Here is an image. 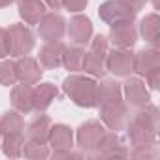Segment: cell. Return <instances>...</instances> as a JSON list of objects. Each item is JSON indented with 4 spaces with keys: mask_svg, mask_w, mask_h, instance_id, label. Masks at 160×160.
Returning <instances> with one entry per match:
<instances>
[{
    "mask_svg": "<svg viewBox=\"0 0 160 160\" xmlns=\"http://www.w3.org/2000/svg\"><path fill=\"white\" fill-rule=\"evenodd\" d=\"M12 102H13V106L19 111L28 113L32 109V89H30V85L21 83V85L13 87V91H12Z\"/></svg>",
    "mask_w": 160,
    "mask_h": 160,
    "instance_id": "16",
    "label": "cell"
},
{
    "mask_svg": "<svg viewBox=\"0 0 160 160\" xmlns=\"http://www.w3.org/2000/svg\"><path fill=\"white\" fill-rule=\"evenodd\" d=\"M102 119L108 122L109 128L119 130V128L122 126V122H124V119H126V108H124V104L121 102V98L104 104V108H102Z\"/></svg>",
    "mask_w": 160,
    "mask_h": 160,
    "instance_id": "9",
    "label": "cell"
},
{
    "mask_svg": "<svg viewBox=\"0 0 160 160\" xmlns=\"http://www.w3.org/2000/svg\"><path fill=\"white\" fill-rule=\"evenodd\" d=\"M158 17L152 13V15H149V17H145L143 21H141V34H143V38L147 40V42H151V43H158Z\"/></svg>",
    "mask_w": 160,
    "mask_h": 160,
    "instance_id": "23",
    "label": "cell"
},
{
    "mask_svg": "<svg viewBox=\"0 0 160 160\" xmlns=\"http://www.w3.org/2000/svg\"><path fill=\"white\" fill-rule=\"evenodd\" d=\"M19 13L28 25H38L45 15V6L42 0H19Z\"/></svg>",
    "mask_w": 160,
    "mask_h": 160,
    "instance_id": "14",
    "label": "cell"
},
{
    "mask_svg": "<svg viewBox=\"0 0 160 160\" xmlns=\"http://www.w3.org/2000/svg\"><path fill=\"white\" fill-rule=\"evenodd\" d=\"M47 139L57 149H68V147H72V130L64 124H57L49 130Z\"/></svg>",
    "mask_w": 160,
    "mask_h": 160,
    "instance_id": "18",
    "label": "cell"
},
{
    "mask_svg": "<svg viewBox=\"0 0 160 160\" xmlns=\"http://www.w3.org/2000/svg\"><path fill=\"white\" fill-rule=\"evenodd\" d=\"M15 75H17V81L25 85H36L42 77V70L34 58L25 57L15 62Z\"/></svg>",
    "mask_w": 160,
    "mask_h": 160,
    "instance_id": "7",
    "label": "cell"
},
{
    "mask_svg": "<svg viewBox=\"0 0 160 160\" xmlns=\"http://www.w3.org/2000/svg\"><path fill=\"white\" fill-rule=\"evenodd\" d=\"M134 66V55L126 49H113L106 55V68L115 75H128Z\"/></svg>",
    "mask_w": 160,
    "mask_h": 160,
    "instance_id": "5",
    "label": "cell"
},
{
    "mask_svg": "<svg viewBox=\"0 0 160 160\" xmlns=\"http://www.w3.org/2000/svg\"><path fill=\"white\" fill-rule=\"evenodd\" d=\"M64 92L77 104L83 108H92L96 106V83L92 79L87 77H79V75H72L64 81Z\"/></svg>",
    "mask_w": 160,
    "mask_h": 160,
    "instance_id": "1",
    "label": "cell"
},
{
    "mask_svg": "<svg viewBox=\"0 0 160 160\" xmlns=\"http://www.w3.org/2000/svg\"><path fill=\"white\" fill-rule=\"evenodd\" d=\"M13 2V0H0V8H4V6H10Z\"/></svg>",
    "mask_w": 160,
    "mask_h": 160,
    "instance_id": "31",
    "label": "cell"
},
{
    "mask_svg": "<svg viewBox=\"0 0 160 160\" xmlns=\"http://www.w3.org/2000/svg\"><path fill=\"white\" fill-rule=\"evenodd\" d=\"M38 32L45 42H57L64 34V19L58 13H45L40 19Z\"/></svg>",
    "mask_w": 160,
    "mask_h": 160,
    "instance_id": "6",
    "label": "cell"
},
{
    "mask_svg": "<svg viewBox=\"0 0 160 160\" xmlns=\"http://www.w3.org/2000/svg\"><path fill=\"white\" fill-rule=\"evenodd\" d=\"M17 81V75H15V64L6 60V62H0V83L2 85H13Z\"/></svg>",
    "mask_w": 160,
    "mask_h": 160,
    "instance_id": "25",
    "label": "cell"
},
{
    "mask_svg": "<svg viewBox=\"0 0 160 160\" xmlns=\"http://www.w3.org/2000/svg\"><path fill=\"white\" fill-rule=\"evenodd\" d=\"M10 55V45H8V32L0 28V58Z\"/></svg>",
    "mask_w": 160,
    "mask_h": 160,
    "instance_id": "28",
    "label": "cell"
},
{
    "mask_svg": "<svg viewBox=\"0 0 160 160\" xmlns=\"http://www.w3.org/2000/svg\"><path fill=\"white\" fill-rule=\"evenodd\" d=\"M45 2H47L53 10H60V8H62V0H45Z\"/></svg>",
    "mask_w": 160,
    "mask_h": 160,
    "instance_id": "30",
    "label": "cell"
},
{
    "mask_svg": "<svg viewBox=\"0 0 160 160\" xmlns=\"http://www.w3.org/2000/svg\"><path fill=\"white\" fill-rule=\"evenodd\" d=\"M121 96V87L115 81H104L102 85H96V102L106 104L111 100H117Z\"/></svg>",
    "mask_w": 160,
    "mask_h": 160,
    "instance_id": "22",
    "label": "cell"
},
{
    "mask_svg": "<svg viewBox=\"0 0 160 160\" xmlns=\"http://www.w3.org/2000/svg\"><path fill=\"white\" fill-rule=\"evenodd\" d=\"M83 62H85V51L81 47H66L64 49V58H62V64L72 70V72H79L83 70Z\"/></svg>",
    "mask_w": 160,
    "mask_h": 160,
    "instance_id": "20",
    "label": "cell"
},
{
    "mask_svg": "<svg viewBox=\"0 0 160 160\" xmlns=\"http://www.w3.org/2000/svg\"><path fill=\"white\" fill-rule=\"evenodd\" d=\"M104 136H106L104 128H102L98 122L91 121V122H87V124H83L81 128H79L77 141H79V145H81L83 149L91 151V149H94V147H100V141H102Z\"/></svg>",
    "mask_w": 160,
    "mask_h": 160,
    "instance_id": "8",
    "label": "cell"
},
{
    "mask_svg": "<svg viewBox=\"0 0 160 160\" xmlns=\"http://www.w3.org/2000/svg\"><path fill=\"white\" fill-rule=\"evenodd\" d=\"M109 38L119 47H132L136 43V28H134L132 21L115 23L111 27V36Z\"/></svg>",
    "mask_w": 160,
    "mask_h": 160,
    "instance_id": "11",
    "label": "cell"
},
{
    "mask_svg": "<svg viewBox=\"0 0 160 160\" xmlns=\"http://www.w3.org/2000/svg\"><path fill=\"white\" fill-rule=\"evenodd\" d=\"M68 34L70 38L83 45L91 40V34H92V25H91V19L85 17V15H75L72 21H70V27H68Z\"/></svg>",
    "mask_w": 160,
    "mask_h": 160,
    "instance_id": "10",
    "label": "cell"
},
{
    "mask_svg": "<svg viewBox=\"0 0 160 160\" xmlns=\"http://www.w3.org/2000/svg\"><path fill=\"white\" fill-rule=\"evenodd\" d=\"M49 124H51V122H49V119H47L45 115L36 117V119L28 124V136H30V139H36V141L45 143V141H47V136H49V130H51Z\"/></svg>",
    "mask_w": 160,
    "mask_h": 160,
    "instance_id": "19",
    "label": "cell"
},
{
    "mask_svg": "<svg viewBox=\"0 0 160 160\" xmlns=\"http://www.w3.org/2000/svg\"><path fill=\"white\" fill-rule=\"evenodd\" d=\"M23 130H25V124H23L21 115H17V113H6L2 117L0 132H2L4 136H17V134H23Z\"/></svg>",
    "mask_w": 160,
    "mask_h": 160,
    "instance_id": "21",
    "label": "cell"
},
{
    "mask_svg": "<svg viewBox=\"0 0 160 160\" xmlns=\"http://www.w3.org/2000/svg\"><path fill=\"white\" fill-rule=\"evenodd\" d=\"M6 32H8L10 55L23 57V55H28L30 53V49L34 47V40H32V32L25 25H13Z\"/></svg>",
    "mask_w": 160,
    "mask_h": 160,
    "instance_id": "3",
    "label": "cell"
},
{
    "mask_svg": "<svg viewBox=\"0 0 160 160\" xmlns=\"http://www.w3.org/2000/svg\"><path fill=\"white\" fill-rule=\"evenodd\" d=\"M106 55H108V38L106 36H96L92 40L91 51L85 53L83 70L89 72L91 75L102 77L108 72V68H106Z\"/></svg>",
    "mask_w": 160,
    "mask_h": 160,
    "instance_id": "2",
    "label": "cell"
},
{
    "mask_svg": "<svg viewBox=\"0 0 160 160\" xmlns=\"http://www.w3.org/2000/svg\"><path fill=\"white\" fill-rule=\"evenodd\" d=\"M23 145H25V143H23V134L6 136V139H4V152L10 154V156H19Z\"/></svg>",
    "mask_w": 160,
    "mask_h": 160,
    "instance_id": "24",
    "label": "cell"
},
{
    "mask_svg": "<svg viewBox=\"0 0 160 160\" xmlns=\"http://www.w3.org/2000/svg\"><path fill=\"white\" fill-rule=\"evenodd\" d=\"M158 64H160V57L154 49H143L139 51L136 57H134V66L132 70L141 73V75H147L154 70H158Z\"/></svg>",
    "mask_w": 160,
    "mask_h": 160,
    "instance_id": "12",
    "label": "cell"
},
{
    "mask_svg": "<svg viewBox=\"0 0 160 160\" xmlns=\"http://www.w3.org/2000/svg\"><path fill=\"white\" fill-rule=\"evenodd\" d=\"M57 96V89L55 85L51 83H43V85H38L34 91H32V108L34 109H45Z\"/></svg>",
    "mask_w": 160,
    "mask_h": 160,
    "instance_id": "15",
    "label": "cell"
},
{
    "mask_svg": "<svg viewBox=\"0 0 160 160\" xmlns=\"http://www.w3.org/2000/svg\"><path fill=\"white\" fill-rule=\"evenodd\" d=\"M121 2H122V4H126V6H130L132 10H136V12H138V10L145 4V0H121Z\"/></svg>",
    "mask_w": 160,
    "mask_h": 160,
    "instance_id": "29",
    "label": "cell"
},
{
    "mask_svg": "<svg viewBox=\"0 0 160 160\" xmlns=\"http://www.w3.org/2000/svg\"><path fill=\"white\" fill-rule=\"evenodd\" d=\"M126 98L132 106H145V102L149 100V94L145 91V83L139 81V79H130L124 87Z\"/></svg>",
    "mask_w": 160,
    "mask_h": 160,
    "instance_id": "17",
    "label": "cell"
},
{
    "mask_svg": "<svg viewBox=\"0 0 160 160\" xmlns=\"http://www.w3.org/2000/svg\"><path fill=\"white\" fill-rule=\"evenodd\" d=\"M87 2L89 0H62V6L70 12H81V10H85Z\"/></svg>",
    "mask_w": 160,
    "mask_h": 160,
    "instance_id": "27",
    "label": "cell"
},
{
    "mask_svg": "<svg viewBox=\"0 0 160 160\" xmlns=\"http://www.w3.org/2000/svg\"><path fill=\"white\" fill-rule=\"evenodd\" d=\"M25 154L30 156V158H36V156H47V149L42 141H36V139H30L25 147Z\"/></svg>",
    "mask_w": 160,
    "mask_h": 160,
    "instance_id": "26",
    "label": "cell"
},
{
    "mask_svg": "<svg viewBox=\"0 0 160 160\" xmlns=\"http://www.w3.org/2000/svg\"><path fill=\"white\" fill-rule=\"evenodd\" d=\"M100 17L109 23V25H115V23H122V21H134L136 17V10H132L130 6L122 4L121 0H109L106 2L102 8H100Z\"/></svg>",
    "mask_w": 160,
    "mask_h": 160,
    "instance_id": "4",
    "label": "cell"
},
{
    "mask_svg": "<svg viewBox=\"0 0 160 160\" xmlns=\"http://www.w3.org/2000/svg\"><path fill=\"white\" fill-rule=\"evenodd\" d=\"M64 49H66V45L60 43L58 40L47 42V45L40 53V62L45 68H58L62 64V58H64Z\"/></svg>",
    "mask_w": 160,
    "mask_h": 160,
    "instance_id": "13",
    "label": "cell"
}]
</instances>
